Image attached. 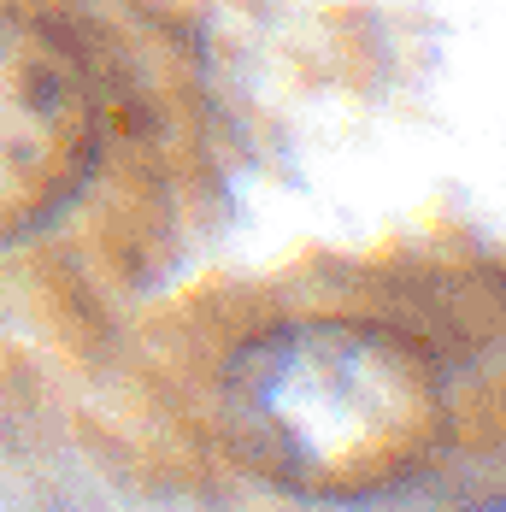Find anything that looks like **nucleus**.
<instances>
[{"label": "nucleus", "instance_id": "1", "mask_svg": "<svg viewBox=\"0 0 506 512\" xmlns=\"http://www.w3.org/2000/svg\"><path fill=\"white\" fill-rule=\"evenodd\" d=\"M224 442L306 501H371L436 460L448 389L412 336L371 318H295L224 365Z\"/></svg>", "mask_w": 506, "mask_h": 512}, {"label": "nucleus", "instance_id": "2", "mask_svg": "<svg viewBox=\"0 0 506 512\" xmlns=\"http://www.w3.org/2000/svg\"><path fill=\"white\" fill-rule=\"evenodd\" d=\"M101 159L95 89L53 30L0 12V248L48 230Z\"/></svg>", "mask_w": 506, "mask_h": 512}]
</instances>
